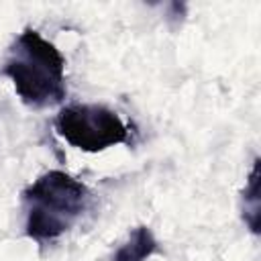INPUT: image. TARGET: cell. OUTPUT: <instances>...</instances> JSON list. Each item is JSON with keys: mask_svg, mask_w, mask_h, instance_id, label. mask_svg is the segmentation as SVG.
I'll return each mask as SVG.
<instances>
[{"mask_svg": "<svg viewBox=\"0 0 261 261\" xmlns=\"http://www.w3.org/2000/svg\"><path fill=\"white\" fill-rule=\"evenodd\" d=\"M155 253H159V243H157L153 230L149 226L141 224L114 251L112 261H147Z\"/></svg>", "mask_w": 261, "mask_h": 261, "instance_id": "277c9868", "label": "cell"}, {"mask_svg": "<svg viewBox=\"0 0 261 261\" xmlns=\"http://www.w3.org/2000/svg\"><path fill=\"white\" fill-rule=\"evenodd\" d=\"M2 73L31 108L61 104L67 94L65 57L35 29H24L14 39L2 63Z\"/></svg>", "mask_w": 261, "mask_h": 261, "instance_id": "6da1fadb", "label": "cell"}, {"mask_svg": "<svg viewBox=\"0 0 261 261\" xmlns=\"http://www.w3.org/2000/svg\"><path fill=\"white\" fill-rule=\"evenodd\" d=\"M259 161L255 159L251 175H249V186L243 192V218L251 232H259V196H257V186H259Z\"/></svg>", "mask_w": 261, "mask_h": 261, "instance_id": "5b68a950", "label": "cell"}, {"mask_svg": "<svg viewBox=\"0 0 261 261\" xmlns=\"http://www.w3.org/2000/svg\"><path fill=\"white\" fill-rule=\"evenodd\" d=\"M55 130L71 147L98 153L118 143H128V126L104 104H69L55 116Z\"/></svg>", "mask_w": 261, "mask_h": 261, "instance_id": "3957f363", "label": "cell"}, {"mask_svg": "<svg viewBox=\"0 0 261 261\" xmlns=\"http://www.w3.org/2000/svg\"><path fill=\"white\" fill-rule=\"evenodd\" d=\"M24 234L39 245L65 234L90 206V190L61 169L39 175L24 192Z\"/></svg>", "mask_w": 261, "mask_h": 261, "instance_id": "7a4b0ae2", "label": "cell"}]
</instances>
